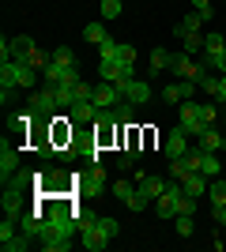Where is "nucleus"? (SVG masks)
I'll list each match as a JSON object with an SVG mask.
<instances>
[{
    "mask_svg": "<svg viewBox=\"0 0 226 252\" xmlns=\"http://www.w3.org/2000/svg\"><path fill=\"white\" fill-rule=\"evenodd\" d=\"M207 196H211V203H215V207H223V203H226V181L211 177V185H207Z\"/></svg>",
    "mask_w": 226,
    "mask_h": 252,
    "instance_id": "nucleus-22",
    "label": "nucleus"
},
{
    "mask_svg": "<svg viewBox=\"0 0 226 252\" xmlns=\"http://www.w3.org/2000/svg\"><path fill=\"white\" fill-rule=\"evenodd\" d=\"M200 173H204V177H219V173H223L219 151H204V155H200Z\"/></svg>",
    "mask_w": 226,
    "mask_h": 252,
    "instance_id": "nucleus-14",
    "label": "nucleus"
},
{
    "mask_svg": "<svg viewBox=\"0 0 226 252\" xmlns=\"http://www.w3.org/2000/svg\"><path fill=\"white\" fill-rule=\"evenodd\" d=\"M136 189H140L143 200H159L162 192H166V177H155V173H136Z\"/></svg>",
    "mask_w": 226,
    "mask_h": 252,
    "instance_id": "nucleus-7",
    "label": "nucleus"
},
{
    "mask_svg": "<svg viewBox=\"0 0 226 252\" xmlns=\"http://www.w3.org/2000/svg\"><path fill=\"white\" fill-rule=\"evenodd\" d=\"M215 72H219V75H226V49L219 53V61H215Z\"/></svg>",
    "mask_w": 226,
    "mask_h": 252,
    "instance_id": "nucleus-30",
    "label": "nucleus"
},
{
    "mask_svg": "<svg viewBox=\"0 0 226 252\" xmlns=\"http://www.w3.org/2000/svg\"><path fill=\"white\" fill-rule=\"evenodd\" d=\"M196 211V196H189V192H185L181 200H177V215H193Z\"/></svg>",
    "mask_w": 226,
    "mask_h": 252,
    "instance_id": "nucleus-27",
    "label": "nucleus"
},
{
    "mask_svg": "<svg viewBox=\"0 0 226 252\" xmlns=\"http://www.w3.org/2000/svg\"><path fill=\"white\" fill-rule=\"evenodd\" d=\"M31 241H34L31 233H15V237H8V241H0V249H4V252H27Z\"/></svg>",
    "mask_w": 226,
    "mask_h": 252,
    "instance_id": "nucleus-19",
    "label": "nucleus"
},
{
    "mask_svg": "<svg viewBox=\"0 0 226 252\" xmlns=\"http://www.w3.org/2000/svg\"><path fill=\"white\" fill-rule=\"evenodd\" d=\"M38 249H45V252H68V249H72V237H45V241H38Z\"/></svg>",
    "mask_w": 226,
    "mask_h": 252,
    "instance_id": "nucleus-21",
    "label": "nucleus"
},
{
    "mask_svg": "<svg viewBox=\"0 0 226 252\" xmlns=\"http://www.w3.org/2000/svg\"><path fill=\"white\" fill-rule=\"evenodd\" d=\"M193 8L200 11V15H204L207 23H211V15H215V8H211V0H193Z\"/></svg>",
    "mask_w": 226,
    "mask_h": 252,
    "instance_id": "nucleus-29",
    "label": "nucleus"
},
{
    "mask_svg": "<svg viewBox=\"0 0 226 252\" xmlns=\"http://www.w3.org/2000/svg\"><path fill=\"white\" fill-rule=\"evenodd\" d=\"M166 158H181V155H189V132H185L181 125L173 128L170 136H166V151H162Z\"/></svg>",
    "mask_w": 226,
    "mask_h": 252,
    "instance_id": "nucleus-10",
    "label": "nucleus"
},
{
    "mask_svg": "<svg viewBox=\"0 0 226 252\" xmlns=\"http://www.w3.org/2000/svg\"><path fill=\"white\" fill-rule=\"evenodd\" d=\"M113 196H117V200L129 207V203L140 196V192H136V181H113Z\"/></svg>",
    "mask_w": 226,
    "mask_h": 252,
    "instance_id": "nucleus-17",
    "label": "nucleus"
},
{
    "mask_svg": "<svg viewBox=\"0 0 226 252\" xmlns=\"http://www.w3.org/2000/svg\"><path fill=\"white\" fill-rule=\"evenodd\" d=\"M91 102H95L98 109H106V105H117V102H125V98H121L117 83H106V79H102V83L95 87V98H91Z\"/></svg>",
    "mask_w": 226,
    "mask_h": 252,
    "instance_id": "nucleus-11",
    "label": "nucleus"
},
{
    "mask_svg": "<svg viewBox=\"0 0 226 252\" xmlns=\"http://www.w3.org/2000/svg\"><path fill=\"white\" fill-rule=\"evenodd\" d=\"M53 61L57 64H75V53L68 49V45H61V49H53Z\"/></svg>",
    "mask_w": 226,
    "mask_h": 252,
    "instance_id": "nucleus-28",
    "label": "nucleus"
},
{
    "mask_svg": "<svg viewBox=\"0 0 226 252\" xmlns=\"http://www.w3.org/2000/svg\"><path fill=\"white\" fill-rule=\"evenodd\" d=\"M215 222H219V226L226 230V203H223V207H215Z\"/></svg>",
    "mask_w": 226,
    "mask_h": 252,
    "instance_id": "nucleus-31",
    "label": "nucleus"
},
{
    "mask_svg": "<svg viewBox=\"0 0 226 252\" xmlns=\"http://www.w3.org/2000/svg\"><path fill=\"white\" fill-rule=\"evenodd\" d=\"M223 49H226V38L219 31H207L204 34V53H200V61L215 68V61H219V53H223Z\"/></svg>",
    "mask_w": 226,
    "mask_h": 252,
    "instance_id": "nucleus-9",
    "label": "nucleus"
},
{
    "mask_svg": "<svg viewBox=\"0 0 226 252\" xmlns=\"http://www.w3.org/2000/svg\"><path fill=\"white\" fill-rule=\"evenodd\" d=\"M15 222H19V219H8V215H4V222H0V241H8V237L19 233V230H15Z\"/></svg>",
    "mask_w": 226,
    "mask_h": 252,
    "instance_id": "nucleus-25",
    "label": "nucleus"
},
{
    "mask_svg": "<svg viewBox=\"0 0 226 252\" xmlns=\"http://www.w3.org/2000/svg\"><path fill=\"white\" fill-rule=\"evenodd\" d=\"M177 121H181V128L189 132V136L200 139L207 128L215 125V105H200V102H193V98H189V102L177 105Z\"/></svg>",
    "mask_w": 226,
    "mask_h": 252,
    "instance_id": "nucleus-1",
    "label": "nucleus"
},
{
    "mask_svg": "<svg viewBox=\"0 0 226 252\" xmlns=\"http://www.w3.org/2000/svg\"><path fill=\"white\" fill-rule=\"evenodd\" d=\"M27 109H31L34 117H49L53 109H61V98H57L53 83H45L42 91H34V94L27 98Z\"/></svg>",
    "mask_w": 226,
    "mask_h": 252,
    "instance_id": "nucleus-3",
    "label": "nucleus"
},
{
    "mask_svg": "<svg viewBox=\"0 0 226 252\" xmlns=\"http://www.w3.org/2000/svg\"><path fill=\"white\" fill-rule=\"evenodd\" d=\"M204 23H207V19H204V15H200V11L193 8V11H189V15H185L181 23H177V27H173V34H177V38H185V34H200V27H204Z\"/></svg>",
    "mask_w": 226,
    "mask_h": 252,
    "instance_id": "nucleus-13",
    "label": "nucleus"
},
{
    "mask_svg": "<svg viewBox=\"0 0 226 252\" xmlns=\"http://www.w3.org/2000/svg\"><path fill=\"white\" fill-rule=\"evenodd\" d=\"M83 38H87L91 45H102L109 34H106V27H102V23H87V27H83Z\"/></svg>",
    "mask_w": 226,
    "mask_h": 252,
    "instance_id": "nucleus-20",
    "label": "nucleus"
},
{
    "mask_svg": "<svg viewBox=\"0 0 226 252\" xmlns=\"http://www.w3.org/2000/svg\"><path fill=\"white\" fill-rule=\"evenodd\" d=\"M34 185H38V192H42V196H65V192H68L65 169H38Z\"/></svg>",
    "mask_w": 226,
    "mask_h": 252,
    "instance_id": "nucleus-4",
    "label": "nucleus"
},
{
    "mask_svg": "<svg viewBox=\"0 0 226 252\" xmlns=\"http://www.w3.org/2000/svg\"><path fill=\"white\" fill-rule=\"evenodd\" d=\"M72 189L83 192V200H95V196H102V192H106V169H102V166L83 169V173L72 181Z\"/></svg>",
    "mask_w": 226,
    "mask_h": 252,
    "instance_id": "nucleus-2",
    "label": "nucleus"
},
{
    "mask_svg": "<svg viewBox=\"0 0 226 252\" xmlns=\"http://www.w3.org/2000/svg\"><path fill=\"white\" fill-rule=\"evenodd\" d=\"M200 147H204V151H223V147H226V136L219 132L215 125H211L204 136H200Z\"/></svg>",
    "mask_w": 226,
    "mask_h": 252,
    "instance_id": "nucleus-16",
    "label": "nucleus"
},
{
    "mask_svg": "<svg viewBox=\"0 0 226 252\" xmlns=\"http://www.w3.org/2000/svg\"><path fill=\"white\" fill-rule=\"evenodd\" d=\"M193 94H196V83H193V79H177V83L162 87V102H170V105H181V102H189Z\"/></svg>",
    "mask_w": 226,
    "mask_h": 252,
    "instance_id": "nucleus-6",
    "label": "nucleus"
},
{
    "mask_svg": "<svg viewBox=\"0 0 226 252\" xmlns=\"http://www.w3.org/2000/svg\"><path fill=\"white\" fill-rule=\"evenodd\" d=\"M170 64H173V53H170V49H162V45H155V49H151V72H166Z\"/></svg>",
    "mask_w": 226,
    "mask_h": 252,
    "instance_id": "nucleus-18",
    "label": "nucleus"
},
{
    "mask_svg": "<svg viewBox=\"0 0 226 252\" xmlns=\"http://www.w3.org/2000/svg\"><path fill=\"white\" fill-rule=\"evenodd\" d=\"M200 87H204V91H207V94H211V98H219V102H226V75H215V72H211V75H207V79H204V83H200Z\"/></svg>",
    "mask_w": 226,
    "mask_h": 252,
    "instance_id": "nucleus-15",
    "label": "nucleus"
},
{
    "mask_svg": "<svg viewBox=\"0 0 226 252\" xmlns=\"http://www.w3.org/2000/svg\"><path fill=\"white\" fill-rule=\"evenodd\" d=\"M121 15V0H102V19H117Z\"/></svg>",
    "mask_w": 226,
    "mask_h": 252,
    "instance_id": "nucleus-26",
    "label": "nucleus"
},
{
    "mask_svg": "<svg viewBox=\"0 0 226 252\" xmlns=\"http://www.w3.org/2000/svg\"><path fill=\"white\" fill-rule=\"evenodd\" d=\"M181 45H185V53H189V57H200V53H204V34H185Z\"/></svg>",
    "mask_w": 226,
    "mask_h": 252,
    "instance_id": "nucleus-23",
    "label": "nucleus"
},
{
    "mask_svg": "<svg viewBox=\"0 0 226 252\" xmlns=\"http://www.w3.org/2000/svg\"><path fill=\"white\" fill-rule=\"evenodd\" d=\"M193 230H196L193 215H177V233H181V237H193Z\"/></svg>",
    "mask_w": 226,
    "mask_h": 252,
    "instance_id": "nucleus-24",
    "label": "nucleus"
},
{
    "mask_svg": "<svg viewBox=\"0 0 226 252\" xmlns=\"http://www.w3.org/2000/svg\"><path fill=\"white\" fill-rule=\"evenodd\" d=\"M95 113H98L95 102H75L72 109H68V121H75V125H95Z\"/></svg>",
    "mask_w": 226,
    "mask_h": 252,
    "instance_id": "nucleus-12",
    "label": "nucleus"
},
{
    "mask_svg": "<svg viewBox=\"0 0 226 252\" xmlns=\"http://www.w3.org/2000/svg\"><path fill=\"white\" fill-rule=\"evenodd\" d=\"M121 87V98L132 105H147L151 102V87L143 83V79H129V83H117Z\"/></svg>",
    "mask_w": 226,
    "mask_h": 252,
    "instance_id": "nucleus-8",
    "label": "nucleus"
},
{
    "mask_svg": "<svg viewBox=\"0 0 226 252\" xmlns=\"http://www.w3.org/2000/svg\"><path fill=\"white\" fill-rule=\"evenodd\" d=\"M19 169V139H0V177L8 181L11 173Z\"/></svg>",
    "mask_w": 226,
    "mask_h": 252,
    "instance_id": "nucleus-5",
    "label": "nucleus"
}]
</instances>
